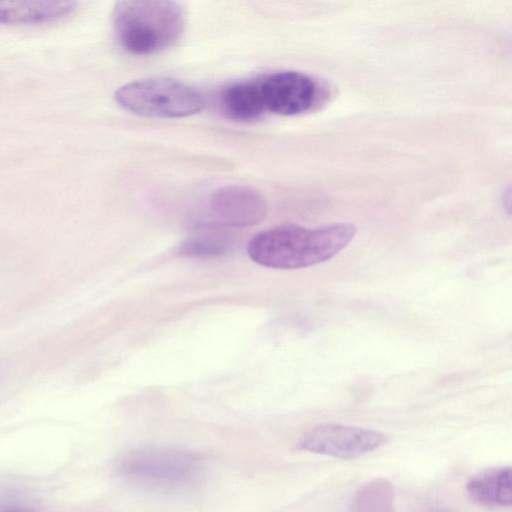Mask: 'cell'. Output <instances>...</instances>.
Returning <instances> with one entry per match:
<instances>
[{"instance_id": "9c48e42d", "label": "cell", "mask_w": 512, "mask_h": 512, "mask_svg": "<svg viewBox=\"0 0 512 512\" xmlns=\"http://www.w3.org/2000/svg\"><path fill=\"white\" fill-rule=\"evenodd\" d=\"M466 490L470 498L484 506L506 508L512 505V469L498 466L472 476Z\"/></svg>"}, {"instance_id": "5bb4252c", "label": "cell", "mask_w": 512, "mask_h": 512, "mask_svg": "<svg viewBox=\"0 0 512 512\" xmlns=\"http://www.w3.org/2000/svg\"><path fill=\"white\" fill-rule=\"evenodd\" d=\"M435 512H448V511H446V510H437Z\"/></svg>"}, {"instance_id": "8992f818", "label": "cell", "mask_w": 512, "mask_h": 512, "mask_svg": "<svg viewBox=\"0 0 512 512\" xmlns=\"http://www.w3.org/2000/svg\"><path fill=\"white\" fill-rule=\"evenodd\" d=\"M266 212L267 204L262 194L244 185L218 188L206 204L208 221L220 227H250L261 222Z\"/></svg>"}, {"instance_id": "8fae6325", "label": "cell", "mask_w": 512, "mask_h": 512, "mask_svg": "<svg viewBox=\"0 0 512 512\" xmlns=\"http://www.w3.org/2000/svg\"><path fill=\"white\" fill-rule=\"evenodd\" d=\"M352 512H396L391 482L385 478H374L359 486Z\"/></svg>"}, {"instance_id": "5b68a950", "label": "cell", "mask_w": 512, "mask_h": 512, "mask_svg": "<svg viewBox=\"0 0 512 512\" xmlns=\"http://www.w3.org/2000/svg\"><path fill=\"white\" fill-rule=\"evenodd\" d=\"M389 441L386 434L362 427L321 424L305 434L297 448L309 453L340 459H353L370 453Z\"/></svg>"}, {"instance_id": "52a82bcc", "label": "cell", "mask_w": 512, "mask_h": 512, "mask_svg": "<svg viewBox=\"0 0 512 512\" xmlns=\"http://www.w3.org/2000/svg\"><path fill=\"white\" fill-rule=\"evenodd\" d=\"M265 110L280 115L308 111L318 100L319 86L310 76L296 71H280L260 80Z\"/></svg>"}, {"instance_id": "4fadbf2b", "label": "cell", "mask_w": 512, "mask_h": 512, "mask_svg": "<svg viewBox=\"0 0 512 512\" xmlns=\"http://www.w3.org/2000/svg\"><path fill=\"white\" fill-rule=\"evenodd\" d=\"M0 512H30L26 507L15 504V503H7L0 506Z\"/></svg>"}, {"instance_id": "7c38bea8", "label": "cell", "mask_w": 512, "mask_h": 512, "mask_svg": "<svg viewBox=\"0 0 512 512\" xmlns=\"http://www.w3.org/2000/svg\"><path fill=\"white\" fill-rule=\"evenodd\" d=\"M232 246L227 235L205 233L186 239L178 248L181 255L197 258L217 257L226 254Z\"/></svg>"}, {"instance_id": "3957f363", "label": "cell", "mask_w": 512, "mask_h": 512, "mask_svg": "<svg viewBox=\"0 0 512 512\" xmlns=\"http://www.w3.org/2000/svg\"><path fill=\"white\" fill-rule=\"evenodd\" d=\"M115 101L130 113L154 118H180L201 111L202 94L173 78L150 77L129 82L114 94Z\"/></svg>"}, {"instance_id": "277c9868", "label": "cell", "mask_w": 512, "mask_h": 512, "mask_svg": "<svg viewBox=\"0 0 512 512\" xmlns=\"http://www.w3.org/2000/svg\"><path fill=\"white\" fill-rule=\"evenodd\" d=\"M200 459L174 449L144 448L126 453L118 463L120 474L137 483L176 488L192 482L201 469Z\"/></svg>"}, {"instance_id": "6da1fadb", "label": "cell", "mask_w": 512, "mask_h": 512, "mask_svg": "<svg viewBox=\"0 0 512 512\" xmlns=\"http://www.w3.org/2000/svg\"><path fill=\"white\" fill-rule=\"evenodd\" d=\"M356 234L350 223L318 228L283 225L261 231L247 244L249 258L264 267L298 269L314 266L336 256Z\"/></svg>"}, {"instance_id": "ba28073f", "label": "cell", "mask_w": 512, "mask_h": 512, "mask_svg": "<svg viewBox=\"0 0 512 512\" xmlns=\"http://www.w3.org/2000/svg\"><path fill=\"white\" fill-rule=\"evenodd\" d=\"M70 0L0 1V24H33L57 20L73 12Z\"/></svg>"}, {"instance_id": "30bf717a", "label": "cell", "mask_w": 512, "mask_h": 512, "mask_svg": "<svg viewBox=\"0 0 512 512\" xmlns=\"http://www.w3.org/2000/svg\"><path fill=\"white\" fill-rule=\"evenodd\" d=\"M222 102L228 115L237 120H252L265 111L260 80L230 85L223 93Z\"/></svg>"}, {"instance_id": "7a4b0ae2", "label": "cell", "mask_w": 512, "mask_h": 512, "mask_svg": "<svg viewBox=\"0 0 512 512\" xmlns=\"http://www.w3.org/2000/svg\"><path fill=\"white\" fill-rule=\"evenodd\" d=\"M113 29L124 50L151 55L173 45L185 24L183 8L170 0H122L115 3Z\"/></svg>"}]
</instances>
